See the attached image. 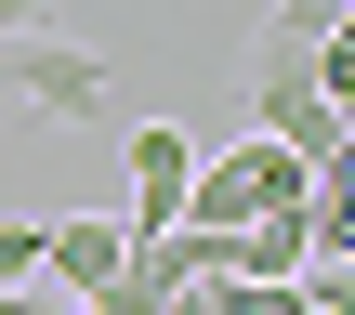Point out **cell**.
<instances>
[{
    "label": "cell",
    "instance_id": "obj_1",
    "mask_svg": "<svg viewBox=\"0 0 355 315\" xmlns=\"http://www.w3.org/2000/svg\"><path fill=\"white\" fill-rule=\"evenodd\" d=\"M250 132H263V145H290L316 184H355V105L316 92L303 39H263V66H250Z\"/></svg>",
    "mask_w": 355,
    "mask_h": 315
},
{
    "label": "cell",
    "instance_id": "obj_2",
    "mask_svg": "<svg viewBox=\"0 0 355 315\" xmlns=\"http://www.w3.org/2000/svg\"><path fill=\"white\" fill-rule=\"evenodd\" d=\"M0 92H13L26 118H53V132H105V118H119V79H105V53H92V39H66V26H26V39H0Z\"/></svg>",
    "mask_w": 355,
    "mask_h": 315
},
{
    "label": "cell",
    "instance_id": "obj_3",
    "mask_svg": "<svg viewBox=\"0 0 355 315\" xmlns=\"http://www.w3.org/2000/svg\"><path fill=\"white\" fill-rule=\"evenodd\" d=\"M316 197V171L290 158V145H224V158H198V184H184V224L198 237H237V224H277V210H303Z\"/></svg>",
    "mask_w": 355,
    "mask_h": 315
},
{
    "label": "cell",
    "instance_id": "obj_4",
    "mask_svg": "<svg viewBox=\"0 0 355 315\" xmlns=\"http://www.w3.org/2000/svg\"><path fill=\"white\" fill-rule=\"evenodd\" d=\"M119 171H132V210H119V224H132V237H171V224H184V184H198V145H184L171 118H132V132H119Z\"/></svg>",
    "mask_w": 355,
    "mask_h": 315
},
{
    "label": "cell",
    "instance_id": "obj_5",
    "mask_svg": "<svg viewBox=\"0 0 355 315\" xmlns=\"http://www.w3.org/2000/svg\"><path fill=\"white\" fill-rule=\"evenodd\" d=\"M119 263H132V224H105V210H79V224H40V289L92 303Z\"/></svg>",
    "mask_w": 355,
    "mask_h": 315
},
{
    "label": "cell",
    "instance_id": "obj_6",
    "mask_svg": "<svg viewBox=\"0 0 355 315\" xmlns=\"http://www.w3.org/2000/svg\"><path fill=\"white\" fill-rule=\"evenodd\" d=\"M329 26H355V0H277V39H329Z\"/></svg>",
    "mask_w": 355,
    "mask_h": 315
},
{
    "label": "cell",
    "instance_id": "obj_7",
    "mask_svg": "<svg viewBox=\"0 0 355 315\" xmlns=\"http://www.w3.org/2000/svg\"><path fill=\"white\" fill-rule=\"evenodd\" d=\"M0 289H40V224H0Z\"/></svg>",
    "mask_w": 355,
    "mask_h": 315
},
{
    "label": "cell",
    "instance_id": "obj_8",
    "mask_svg": "<svg viewBox=\"0 0 355 315\" xmlns=\"http://www.w3.org/2000/svg\"><path fill=\"white\" fill-rule=\"evenodd\" d=\"M303 303H316V315H343V303H355V263H303Z\"/></svg>",
    "mask_w": 355,
    "mask_h": 315
},
{
    "label": "cell",
    "instance_id": "obj_9",
    "mask_svg": "<svg viewBox=\"0 0 355 315\" xmlns=\"http://www.w3.org/2000/svg\"><path fill=\"white\" fill-rule=\"evenodd\" d=\"M0 315H79L66 289H0Z\"/></svg>",
    "mask_w": 355,
    "mask_h": 315
},
{
    "label": "cell",
    "instance_id": "obj_10",
    "mask_svg": "<svg viewBox=\"0 0 355 315\" xmlns=\"http://www.w3.org/2000/svg\"><path fill=\"white\" fill-rule=\"evenodd\" d=\"M26 26H53V0H0V39H26Z\"/></svg>",
    "mask_w": 355,
    "mask_h": 315
}]
</instances>
